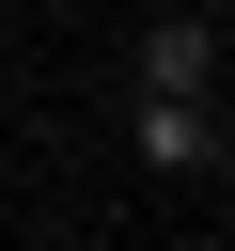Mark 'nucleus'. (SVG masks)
<instances>
[{"mask_svg":"<svg viewBox=\"0 0 235 251\" xmlns=\"http://www.w3.org/2000/svg\"><path fill=\"white\" fill-rule=\"evenodd\" d=\"M204 63H219L204 16H157V31H141V94H204Z\"/></svg>","mask_w":235,"mask_h":251,"instance_id":"nucleus-1","label":"nucleus"},{"mask_svg":"<svg viewBox=\"0 0 235 251\" xmlns=\"http://www.w3.org/2000/svg\"><path fill=\"white\" fill-rule=\"evenodd\" d=\"M141 157H157V173H188V157H219V141H204V94H141Z\"/></svg>","mask_w":235,"mask_h":251,"instance_id":"nucleus-2","label":"nucleus"}]
</instances>
